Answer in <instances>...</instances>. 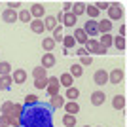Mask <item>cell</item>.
<instances>
[{
	"label": "cell",
	"mask_w": 127,
	"mask_h": 127,
	"mask_svg": "<svg viewBox=\"0 0 127 127\" xmlns=\"http://www.w3.org/2000/svg\"><path fill=\"white\" fill-rule=\"evenodd\" d=\"M21 127H53V108L48 102H34L25 106L21 114Z\"/></svg>",
	"instance_id": "cell-1"
},
{
	"label": "cell",
	"mask_w": 127,
	"mask_h": 127,
	"mask_svg": "<svg viewBox=\"0 0 127 127\" xmlns=\"http://www.w3.org/2000/svg\"><path fill=\"white\" fill-rule=\"evenodd\" d=\"M59 87H61V84H59V78H55V76H51V78H48V93L49 97H55L59 95Z\"/></svg>",
	"instance_id": "cell-2"
},
{
	"label": "cell",
	"mask_w": 127,
	"mask_h": 127,
	"mask_svg": "<svg viewBox=\"0 0 127 127\" xmlns=\"http://www.w3.org/2000/svg\"><path fill=\"white\" fill-rule=\"evenodd\" d=\"M108 15H110V19H122V17H123V10H122V6L118 4V2L110 4V6H108Z\"/></svg>",
	"instance_id": "cell-3"
},
{
	"label": "cell",
	"mask_w": 127,
	"mask_h": 127,
	"mask_svg": "<svg viewBox=\"0 0 127 127\" xmlns=\"http://www.w3.org/2000/svg\"><path fill=\"white\" fill-rule=\"evenodd\" d=\"M108 82H110V84H122L123 82V70L114 68L110 74H108Z\"/></svg>",
	"instance_id": "cell-4"
},
{
	"label": "cell",
	"mask_w": 127,
	"mask_h": 127,
	"mask_svg": "<svg viewBox=\"0 0 127 127\" xmlns=\"http://www.w3.org/2000/svg\"><path fill=\"white\" fill-rule=\"evenodd\" d=\"M93 82H95L97 85L108 84V72H106V70H97L95 76H93Z\"/></svg>",
	"instance_id": "cell-5"
},
{
	"label": "cell",
	"mask_w": 127,
	"mask_h": 127,
	"mask_svg": "<svg viewBox=\"0 0 127 127\" xmlns=\"http://www.w3.org/2000/svg\"><path fill=\"white\" fill-rule=\"evenodd\" d=\"M104 101H106L104 91H95V93L91 95V104H93V106H101V104H104Z\"/></svg>",
	"instance_id": "cell-6"
},
{
	"label": "cell",
	"mask_w": 127,
	"mask_h": 127,
	"mask_svg": "<svg viewBox=\"0 0 127 127\" xmlns=\"http://www.w3.org/2000/svg\"><path fill=\"white\" fill-rule=\"evenodd\" d=\"M42 66L46 70L51 68V66H55V55H53V53H44L42 55Z\"/></svg>",
	"instance_id": "cell-7"
},
{
	"label": "cell",
	"mask_w": 127,
	"mask_h": 127,
	"mask_svg": "<svg viewBox=\"0 0 127 127\" xmlns=\"http://www.w3.org/2000/svg\"><path fill=\"white\" fill-rule=\"evenodd\" d=\"M11 80H13L15 84H25V82H27V72H25L23 68L13 70V74H11Z\"/></svg>",
	"instance_id": "cell-8"
},
{
	"label": "cell",
	"mask_w": 127,
	"mask_h": 127,
	"mask_svg": "<svg viewBox=\"0 0 127 127\" xmlns=\"http://www.w3.org/2000/svg\"><path fill=\"white\" fill-rule=\"evenodd\" d=\"M97 31L101 32V34H108L112 31V21L104 19V21H97Z\"/></svg>",
	"instance_id": "cell-9"
},
{
	"label": "cell",
	"mask_w": 127,
	"mask_h": 127,
	"mask_svg": "<svg viewBox=\"0 0 127 127\" xmlns=\"http://www.w3.org/2000/svg\"><path fill=\"white\" fill-rule=\"evenodd\" d=\"M84 31H85L87 36H97V34H99V31H97V21H85Z\"/></svg>",
	"instance_id": "cell-10"
},
{
	"label": "cell",
	"mask_w": 127,
	"mask_h": 127,
	"mask_svg": "<svg viewBox=\"0 0 127 127\" xmlns=\"http://www.w3.org/2000/svg\"><path fill=\"white\" fill-rule=\"evenodd\" d=\"M31 31L36 32V34H44V31H46L44 21H42V19H34V21H31Z\"/></svg>",
	"instance_id": "cell-11"
},
{
	"label": "cell",
	"mask_w": 127,
	"mask_h": 127,
	"mask_svg": "<svg viewBox=\"0 0 127 127\" xmlns=\"http://www.w3.org/2000/svg\"><path fill=\"white\" fill-rule=\"evenodd\" d=\"M85 51H87V55L89 53H97L99 51V40H93V38H89L87 42H85Z\"/></svg>",
	"instance_id": "cell-12"
},
{
	"label": "cell",
	"mask_w": 127,
	"mask_h": 127,
	"mask_svg": "<svg viewBox=\"0 0 127 127\" xmlns=\"http://www.w3.org/2000/svg\"><path fill=\"white\" fill-rule=\"evenodd\" d=\"M64 110H66V114H72V116H76L80 112V104L76 101H68V102H64Z\"/></svg>",
	"instance_id": "cell-13"
},
{
	"label": "cell",
	"mask_w": 127,
	"mask_h": 127,
	"mask_svg": "<svg viewBox=\"0 0 127 127\" xmlns=\"http://www.w3.org/2000/svg\"><path fill=\"white\" fill-rule=\"evenodd\" d=\"M29 11H31V15H32V17L42 19V17H44V11H46V10H44V6H42V4H32V8H31Z\"/></svg>",
	"instance_id": "cell-14"
},
{
	"label": "cell",
	"mask_w": 127,
	"mask_h": 127,
	"mask_svg": "<svg viewBox=\"0 0 127 127\" xmlns=\"http://www.w3.org/2000/svg\"><path fill=\"white\" fill-rule=\"evenodd\" d=\"M70 13H72V15H76V17H80L82 13H85V4H84V2H74V4H72Z\"/></svg>",
	"instance_id": "cell-15"
},
{
	"label": "cell",
	"mask_w": 127,
	"mask_h": 127,
	"mask_svg": "<svg viewBox=\"0 0 127 127\" xmlns=\"http://www.w3.org/2000/svg\"><path fill=\"white\" fill-rule=\"evenodd\" d=\"M48 104L51 106L53 110H55V108H61V106H64V97L55 95V97H51V99H49V102H48Z\"/></svg>",
	"instance_id": "cell-16"
},
{
	"label": "cell",
	"mask_w": 127,
	"mask_h": 127,
	"mask_svg": "<svg viewBox=\"0 0 127 127\" xmlns=\"http://www.w3.org/2000/svg\"><path fill=\"white\" fill-rule=\"evenodd\" d=\"M72 36H74V40H76V42H80V44H85L87 40H89V38H87V34H85V31H84V29H76Z\"/></svg>",
	"instance_id": "cell-17"
},
{
	"label": "cell",
	"mask_w": 127,
	"mask_h": 127,
	"mask_svg": "<svg viewBox=\"0 0 127 127\" xmlns=\"http://www.w3.org/2000/svg\"><path fill=\"white\" fill-rule=\"evenodd\" d=\"M32 76H34V80L48 78V70L44 68V66H34V68H32Z\"/></svg>",
	"instance_id": "cell-18"
},
{
	"label": "cell",
	"mask_w": 127,
	"mask_h": 127,
	"mask_svg": "<svg viewBox=\"0 0 127 127\" xmlns=\"http://www.w3.org/2000/svg\"><path fill=\"white\" fill-rule=\"evenodd\" d=\"M2 19H4L6 23H13V21H17V13H15V10H10V8H8V10L2 13Z\"/></svg>",
	"instance_id": "cell-19"
},
{
	"label": "cell",
	"mask_w": 127,
	"mask_h": 127,
	"mask_svg": "<svg viewBox=\"0 0 127 127\" xmlns=\"http://www.w3.org/2000/svg\"><path fill=\"white\" fill-rule=\"evenodd\" d=\"M112 106H114L116 110H123V108H125V97L123 95H116L114 101H112Z\"/></svg>",
	"instance_id": "cell-20"
},
{
	"label": "cell",
	"mask_w": 127,
	"mask_h": 127,
	"mask_svg": "<svg viewBox=\"0 0 127 127\" xmlns=\"http://www.w3.org/2000/svg\"><path fill=\"white\" fill-rule=\"evenodd\" d=\"M72 82H74V78L68 74V72H64L61 78H59V84L61 85H64V87H72Z\"/></svg>",
	"instance_id": "cell-21"
},
{
	"label": "cell",
	"mask_w": 127,
	"mask_h": 127,
	"mask_svg": "<svg viewBox=\"0 0 127 127\" xmlns=\"http://www.w3.org/2000/svg\"><path fill=\"white\" fill-rule=\"evenodd\" d=\"M76 19H78V17L72 15V13H64V15H63V25L64 27H74L76 25Z\"/></svg>",
	"instance_id": "cell-22"
},
{
	"label": "cell",
	"mask_w": 127,
	"mask_h": 127,
	"mask_svg": "<svg viewBox=\"0 0 127 127\" xmlns=\"http://www.w3.org/2000/svg\"><path fill=\"white\" fill-rule=\"evenodd\" d=\"M11 84H13L11 74H8V76H0V89H8V87H11Z\"/></svg>",
	"instance_id": "cell-23"
},
{
	"label": "cell",
	"mask_w": 127,
	"mask_h": 127,
	"mask_svg": "<svg viewBox=\"0 0 127 127\" xmlns=\"http://www.w3.org/2000/svg\"><path fill=\"white\" fill-rule=\"evenodd\" d=\"M112 40H114V38H112L110 34H102L101 40H99V46H102L104 49H108V48L112 46Z\"/></svg>",
	"instance_id": "cell-24"
},
{
	"label": "cell",
	"mask_w": 127,
	"mask_h": 127,
	"mask_svg": "<svg viewBox=\"0 0 127 127\" xmlns=\"http://www.w3.org/2000/svg\"><path fill=\"white\" fill-rule=\"evenodd\" d=\"M42 48L46 49V53H51L53 48H55V42H53V38H44L42 40Z\"/></svg>",
	"instance_id": "cell-25"
},
{
	"label": "cell",
	"mask_w": 127,
	"mask_h": 127,
	"mask_svg": "<svg viewBox=\"0 0 127 127\" xmlns=\"http://www.w3.org/2000/svg\"><path fill=\"white\" fill-rule=\"evenodd\" d=\"M72 78H80V76L84 74V68H82V64H72L70 66V72H68Z\"/></svg>",
	"instance_id": "cell-26"
},
{
	"label": "cell",
	"mask_w": 127,
	"mask_h": 127,
	"mask_svg": "<svg viewBox=\"0 0 127 127\" xmlns=\"http://www.w3.org/2000/svg\"><path fill=\"white\" fill-rule=\"evenodd\" d=\"M112 44H114L120 51H125V46H127V44H125V38H123V36H116L114 40H112Z\"/></svg>",
	"instance_id": "cell-27"
},
{
	"label": "cell",
	"mask_w": 127,
	"mask_h": 127,
	"mask_svg": "<svg viewBox=\"0 0 127 127\" xmlns=\"http://www.w3.org/2000/svg\"><path fill=\"white\" fill-rule=\"evenodd\" d=\"M78 97H80V89H78V87H66V99L76 101Z\"/></svg>",
	"instance_id": "cell-28"
},
{
	"label": "cell",
	"mask_w": 127,
	"mask_h": 127,
	"mask_svg": "<svg viewBox=\"0 0 127 127\" xmlns=\"http://www.w3.org/2000/svg\"><path fill=\"white\" fill-rule=\"evenodd\" d=\"M44 27H46V31H53V29L57 27L55 17H53V15H48V17H46V21H44Z\"/></svg>",
	"instance_id": "cell-29"
},
{
	"label": "cell",
	"mask_w": 127,
	"mask_h": 127,
	"mask_svg": "<svg viewBox=\"0 0 127 127\" xmlns=\"http://www.w3.org/2000/svg\"><path fill=\"white\" fill-rule=\"evenodd\" d=\"M63 125H64V127H76V116L66 114V116L63 118Z\"/></svg>",
	"instance_id": "cell-30"
},
{
	"label": "cell",
	"mask_w": 127,
	"mask_h": 127,
	"mask_svg": "<svg viewBox=\"0 0 127 127\" xmlns=\"http://www.w3.org/2000/svg\"><path fill=\"white\" fill-rule=\"evenodd\" d=\"M53 42H55V44L63 42V27H61V25L53 29Z\"/></svg>",
	"instance_id": "cell-31"
},
{
	"label": "cell",
	"mask_w": 127,
	"mask_h": 127,
	"mask_svg": "<svg viewBox=\"0 0 127 127\" xmlns=\"http://www.w3.org/2000/svg\"><path fill=\"white\" fill-rule=\"evenodd\" d=\"M17 19L23 21V23H29L32 19V15H31V11H29V10H21L19 13H17Z\"/></svg>",
	"instance_id": "cell-32"
},
{
	"label": "cell",
	"mask_w": 127,
	"mask_h": 127,
	"mask_svg": "<svg viewBox=\"0 0 127 127\" xmlns=\"http://www.w3.org/2000/svg\"><path fill=\"white\" fill-rule=\"evenodd\" d=\"M23 110H25V104H15L13 102V108H11V116H15V118H21V114H23Z\"/></svg>",
	"instance_id": "cell-33"
},
{
	"label": "cell",
	"mask_w": 127,
	"mask_h": 127,
	"mask_svg": "<svg viewBox=\"0 0 127 127\" xmlns=\"http://www.w3.org/2000/svg\"><path fill=\"white\" fill-rule=\"evenodd\" d=\"M8 127H21V120L11 116V114H8Z\"/></svg>",
	"instance_id": "cell-34"
},
{
	"label": "cell",
	"mask_w": 127,
	"mask_h": 127,
	"mask_svg": "<svg viewBox=\"0 0 127 127\" xmlns=\"http://www.w3.org/2000/svg\"><path fill=\"white\" fill-rule=\"evenodd\" d=\"M10 72H11V64L10 63H6V61L0 63V76H8Z\"/></svg>",
	"instance_id": "cell-35"
},
{
	"label": "cell",
	"mask_w": 127,
	"mask_h": 127,
	"mask_svg": "<svg viewBox=\"0 0 127 127\" xmlns=\"http://www.w3.org/2000/svg\"><path fill=\"white\" fill-rule=\"evenodd\" d=\"M74 44H76L74 36H63V46H64V48H66V49L74 48Z\"/></svg>",
	"instance_id": "cell-36"
},
{
	"label": "cell",
	"mask_w": 127,
	"mask_h": 127,
	"mask_svg": "<svg viewBox=\"0 0 127 127\" xmlns=\"http://www.w3.org/2000/svg\"><path fill=\"white\" fill-rule=\"evenodd\" d=\"M85 13H87V15H89L91 19H95V17L99 15V10H97L95 6L91 4V6H85Z\"/></svg>",
	"instance_id": "cell-37"
},
{
	"label": "cell",
	"mask_w": 127,
	"mask_h": 127,
	"mask_svg": "<svg viewBox=\"0 0 127 127\" xmlns=\"http://www.w3.org/2000/svg\"><path fill=\"white\" fill-rule=\"evenodd\" d=\"M11 108H13V102H11V101H6L4 104L0 106V112H2V114H10Z\"/></svg>",
	"instance_id": "cell-38"
},
{
	"label": "cell",
	"mask_w": 127,
	"mask_h": 127,
	"mask_svg": "<svg viewBox=\"0 0 127 127\" xmlns=\"http://www.w3.org/2000/svg\"><path fill=\"white\" fill-rule=\"evenodd\" d=\"M34 87H36V89H46V87H48V78L36 80V82H34Z\"/></svg>",
	"instance_id": "cell-39"
},
{
	"label": "cell",
	"mask_w": 127,
	"mask_h": 127,
	"mask_svg": "<svg viewBox=\"0 0 127 127\" xmlns=\"http://www.w3.org/2000/svg\"><path fill=\"white\" fill-rule=\"evenodd\" d=\"M91 63H93V57H91V55H84V57H82V61H80V64H82V66H89Z\"/></svg>",
	"instance_id": "cell-40"
},
{
	"label": "cell",
	"mask_w": 127,
	"mask_h": 127,
	"mask_svg": "<svg viewBox=\"0 0 127 127\" xmlns=\"http://www.w3.org/2000/svg\"><path fill=\"white\" fill-rule=\"evenodd\" d=\"M34 102H38V97H36V95H27V97H25V106L34 104Z\"/></svg>",
	"instance_id": "cell-41"
},
{
	"label": "cell",
	"mask_w": 127,
	"mask_h": 127,
	"mask_svg": "<svg viewBox=\"0 0 127 127\" xmlns=\"http://www.w3.org/2000/svg\"><path fill=\"white\" fill-rule=\"evenodd\" d=\"M93 6L101 11V10H108V6H110V4H108V2H97V4H93Z\"/></svg>",
	"instance_id": "cell-42"
},
{
	"label": "cell",
	"mask_w": 127,
	"mask_h": 127,
	"mask_svg": "<svg viewBox=\"0 0 127 127\" xmlns=\"http://www.w3.org/2000/svg\"><path fill=\"white\" fill-rule=\"evenodd\" d=\"M70 10H72V2H64V6H63V13H70Z\"/></svg>",
	"instance_id": "cell-43"
},
{
	"label": "cell",
	"mask_w": 127,
	"mask_h": 127,
	"mask_svg": "<svg viewBox=\"0 0 127 127\" xmlns=\"http://www.w3.org/2000/svg\"><path fill=\"white\" fill-rule=\"evenodd\" d=\"M0 125L8 127V114H2V116H0Z\"/></svg>",
	"instance_id": "cell-44"
},
{
	"label": "cell",
	"mask_w": 127,
	"mask_h": 127,
	"mask_svg": "<svg viewBox=\"0 0 127 127\" xmlns=\"http://www.w3.org/2000/svg\"><path fill=\"white\" fill-rule=\"evenodd\" d=\"M8 6H10V10H15V8H19V2H8Z\"/></svg>",
	"instance_id": "cell-45"
},
{
	"label": "cell",
	"mask_w": 127,
	"mask_h": 127,
	"mask_svg": "<svg viewBox=\"0 0 127 127\" xmlns=\"http://www.w3.org/2000/svg\"><path fill=\"white\" fill-rule=\"evenodd\" d=\"M125 32H127V27H125V25H122V27H120V36L125 38Z\"/></svg>",
	"instance_id": "cell-46"
},
{
	"label": "cell",
	"mask_w": 127,
	"mask_h": 127,
	"mask_svg": "<svg viewBox=\"0 0 127 127\" xmlns=\"http://www.w3.org/2000/svg\"><path fill=\"white\" fill-rule=\"evenodd\" d=\"M76 53H78L80 57H84V55H87V51H85L84 48H80V49H78V51H76Z\"/></svg>",
	"instance_id": "cell-47"
},
{
	"label": "cell",
	"mask_w": 127,
	"mask_h": 127,
	"mask_svg": "<svg viewBox=\"0 0 127 127\" xmlns=\"http://www.w3.org/2000/svg\"><path fill=\"white\" fill-rule=\"evenodd\" d=\"M63 15H64V13H63V11H59V13H57V15H55V21H63Z\"/></svg>",
	"instance_id": "cell-48"
},
{
	"label": "cell",
	"mask_w": 127,
	"mask_h": 127,
	"mask_svg": "<svg viewBox=\"0 0 127 127\" xmlns=\"http://www.w3.org/2000/svg\"><path fill=\"white\" fill-rule=\"evenodd\" d=\"M106 51H108V49H104V48H102V46H99V51H97V53H99V55H104Z\"/></svg>",
	"instance_id": "cell-49"
},
{
	"label": "cell",
	"mask_w": 127,
	"mask_h": 127,
	"mask_svg": "<svg viewBox=\"0 0 127 127\" xmlns=\"http://www.w3.org/2000/svg\"><path fill=\"white\" fill-rule=\"evenodd\" d=\"M0 127H6V125H0Z\"/></svg>",
	"instance_id": "cell-50"
},
{
	"label": "cell",
	"mask_w": 127,
	"mask_h": 127,
	"mask_svg": "<svg viewBox=\"0 0 127 127\" xmlns=\"http://www.w3.org/2000/svg\"><path fill=\"white\" fill-rule=\"evenodd\" d=\"M85 127H89V125H85Z\"/></svg>",
	"instance_id": "cell-51"
}]
</instances>
